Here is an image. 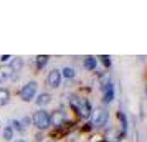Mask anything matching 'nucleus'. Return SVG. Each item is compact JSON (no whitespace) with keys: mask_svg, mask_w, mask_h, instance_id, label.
I'll use <instances>...</instances> for the list:
<instances>
[{"mask_svg":"<svg viewBox=\"0 0 147 142\" xmlns=\"http://www.w3.org/2000/svg\"><path fill=\"white\" fill-rule=\"evenodd\" d=\"M60 71H61V78L63 79H68V81L76 79V69L73 66H65V68H61Z\"/></svg>","mask_w":147,"mask_h":142,"instance_id":"12","label":"nucleus"},{"mask_svg":"<svg viewBox=\"0 0 147 142\" xmlns=\"http://www.w3.org/2000/svg\"><path fill=\"white\" fill-rule=\"evenodd\" d=\"M93 102L88 96L81 94L80 93V106H78V112H76V119L80 122H86L89 121L91 117V112H93Z\"/></svg>","mask_w":147,"mask_h":142,"instance_id":"4","label":"nucleus"},{"mask_svg":"<svg viewBox=\"0 0 147 142\" xmlns=\"http://www.w3.org/2000/svg\"><path fill=\"white\" fill-rule=\"evenodd\" d=\"M146 96H147V83H146Z\"/></svg>","mask_w":147,"mask_h":142,"instance_id":"22","label":"nucleus"},{"mask_svg":"<svg viewBox=\"0 0 147 142\" xmlns=\"http://www.w3.org/2000/svg\"><path fill=\"white\" fill-rule=\"evenodd\" d=\"M8 126L13 129L15 134H25V132H27V129L23 127V124L20 122V119H10Z\"/></svg>","mask_w":147,"mask_h":142,"instance_id":"15","label":"nucleus"},{"mask_svg":"<svg viewBox=\"0 0 147 142\" xmlns=\"http://www.w3.org/2000/svg\"><path fill=\"white\" fill-rule=\"evenodd\" d=\"M0 134H2V139H3L5 142H12V141L15 139V132H13V129L10 127L8 124L2 127V132H0Z\"/></svg>","mask_w":147,"mask_h":142,"instance_id":"14","label":"nucleus"},{"mask_svg":"<svg viewBox=\"0 0 147 142\" xmlns=\"http://www.w3.org/2000/svg\"><path fill=\"white\" fill-rule=\"evenodd\" d=\"M12 75H13V71L10 69V66H8V65L2 66V68H0V84H3V83L10 81Z\"/></svg>","mask_w":147,"mask_h":142,"instance_id":"13","label":"nucleus"},{"mask_svg":"<svg viewBox=\"0 0 147 142\" xmlns=\"http://www.w3.org/2000/svg\"><path fill=\"white\" fill-rule=\"evenodd\" d=\"M17 94H18V98H20L23 102H33L36 94H38V81H35V79L27 81L18 91H17Z\"/></svg>","mask_w":147,"mask_h":142,"instance_id":"3","label":"nucleus"},{"mask_svg":"<svg viewBox=\"0 0 147 142\" xmlns=\"http://www.w3.org/2000/svg\"><path fill=\"white\" fill-rule=\"evenodd\" d=\"M116 117H117V122H119L117 124V129H119V132H121V137L124 139L129 134V117H127V114L122 109H119L116 112Z\"/></svg>","mask_w":147,"mask_h":142,"instance_id":"6","label":"nucleus"},{"mask_svg":"<svg viewBox=\"0 0 147 142\" xmlns=\"http://www.w3.org/2000/svg\"><path fill=\"white\" fill-rule=\"evenodd\" d=\"M32 126L40 132H48L51 129L50 121V111L48 109H36L32 114Z\"/></svg>","mask_w":147,"mask_h":142,"instance_id":"2","label":"nucleus"},{"mask_svg":"<svg viewBox=\"0 0 147 142\" xmlns=\"http://www.w3.org/2000/svg\"><path fill=\"white\" fill-rule=\"evenodd\" d=\"M48 63H50V55H38V56H35V60H33L35 71H36V73L43 71V69L48 66Z\"/></svg>","mask_w":147,"mask_h":142,"instance_id":"8","label":"nucleus"},{"mask_svg":"<svg viewBox=\"0 0 147 142\" xmlns=\"http://www.w3.org/2000/svg\"><path fill=\"white\" fill-rule=\"evenodd\" d=\"M99 66V63H98V58L93 56V55H89V56H84L83 58V69H86V71H96Z\"/></svg>","mask_w":147,"mask_h":142,"instance_id":"9","label":"nucleus"},{"mask_svg":"<svg viewBox=\"0 0 147 142\" xmlns=\"http://www.w3.org/2000/svg\"><path fill=\"white\" fill-rule=\"evenodd\" d=\"M20 122H22V124H23V127H25V129H27V131H28V129L32 127V116H30V114L23 116V117H22V119H20Z\"/></svg>","mask_w":147,"mask_h":142,"instance_id":"18","label":"nucleus"},{"mask_svg":"<svg viewBox=\"0 0 147 142\" xmlns=\"http://www.w3.org/2000/svg\"><path fill=\"white\" fill-rule=\"evenodd\" d=\"M96 58H98V63H101V65L104 66V71L111 69V66H113V60H111L109 55H99V56H96Z\"/></svg>","mask_w":147,"mask_h":142,"instance_id":"16","label":"nucleus"},{"mask_svg":"<svg viewBox=\"0 0 147 142\" xmlns=\"http://www.w3.org/2000/svg\"><path fill=\"white\" fill-rule=\"evenodd\" d=\"M12 99V93L8 88H2L0 86V108H5Z\"/></svg>","mask_w":147,"mask_h":142,"instance_id":"11","label":"nucleus"},{"mask_svg":"<svg viewBox=\"0 0 147 142\" xmlns=\"http://www.w3.org/2000/svg\"><path fill=\"white\" fill-rule=\"evenodd\" d=\"M10 60H12V55H2V56H0V63H2V66L8 65Z\"/></svg>","mask_w":147,"mask_h":142,"instance_id":"20","label":"nucleus"},{"mask_svg":"<svg viewBox=\"0 0 147 142\" xmlns=\"http://www.w3.org/2000/svg\"><path fill=\"white\" fill-rule=\"evenodd\" d=\"M23 65H25V61H23V58H20V56H12V60H10V63H8L10 69H12L13 73H17V75H20Z\"/></svg>","mask_w":147,"mask_h":142,"instance_id":"10","label":"nucleus"},{"mask_svg":"<svg viewBox=\"0 0 147 142\" xmlns=\"http://www.w3.org/2000/svg\"><path fill=\"white\" fill-rule=\"evenodd\" d=\"M51 101H53V94H51L50 91H41V93L36 94V98H35L33 102L36 104L38 109H47V106H50Z\"/></svg>","mask_w":147,"mask_h":142,"instance_id":"7","label":"nucleus"},{"mask_svg":"<svg viewBox=\"0 0 147 142\" xmlns=\"http://www.w3.org/2000/svg\"><path fill=\"white\" fill-rule=\"evenodd\" d=\"M45 142H55V141H45Z\"/></svg>","mask_w":147,"mask_h":142,"instance_id":"23","label":"nucleus"},{"mask_svg":"<svg viewBox=\"0 0 147 142\" xmlns=\"http://www.w3.org/2000/svg\"><path fill=\"white\" fill-rule=\"evenodd\" d=\"M47 86L50 89H60L61 88V83H63V78H61V71L58 68H53V69H50L47 75Z\"/></svg>","mask_w":147,"mask_h":142,"instance_id":"5","label":"nucleus"},{"mask_svg":"<svg viewBox=\"0 0 147 142\" xmlns=\"http://www.w3.org/2000/svg\"><path fill=\"white\" fill-rule=\"evenodd\" d=\"M109 119H111V112L107 106L98 104L96 108H93L91 117H89V126L93 129V132H102L104 129L109 126Z\"/></svg>","mask_w":147,"mask_h":142,"instance_id":"1","label":"nucleus"},{"mask_svg":"<svg viewBox=\"0 0 147 142\" xmlns=\"http://www.w3.org/2000/svg\"><path fill=\"white\" fill-rule=\"evenodd\" d=\"M86 142H106L104 137L101 135V132H91V134L86 137Z\"/></svg>","mask_w":147,"mask_h":142,"instance_id":"17","label":"nucleus"},{"mask_svg":"<svg viewBox=\"0 0 147 142\" xmlns=\"http://www.w3.org/2000/svg\"><path fill=\"white\" fill-rule=\"evenodd\" d=\"M45 139H47V132L36 131V134H35V142H45Z\"/></svg>","mask_w":147,"mask_h":142,"instance_id":"19","label":"nucleus"},{"mask_svg":"<svg viewBox=\"0 0 147 142\" xmlns=\"http://www.w3.org/2000/svg\"><path fill=\"white\" fill-rule=\"evenodd\" d=\"M12 142H28V141H27V139H13Z\"/></svg>","mask_w":147,"mask_h":142,"instance_id":"21","label":"nucleus"}]
</instances>
